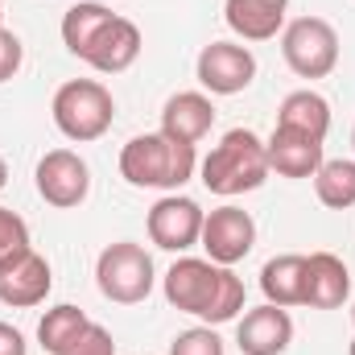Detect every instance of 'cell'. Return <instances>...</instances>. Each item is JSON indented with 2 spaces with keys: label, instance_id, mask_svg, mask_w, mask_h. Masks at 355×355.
Wrapping results in <instances>:
<instances>
[{
  "label": "cell",
  "instance_id": "cell-1",
  "mask_svg": "<svg viewBox=\"0 0 355 355\" xmlns=\"http://www.w3.org/2000/svg\"><path fill=\"white\" fill-rule=\"evenodd\" d=\"M166 302L182 314L202 318L207 327H219L244 310V281L227 265L182 257L166 272Z\"/></svg>",
  "mask_w": 355,
  "mask_h": 355
},
{
  "label": "cell",
  "instance_id": "cell-2",
  "mask_svg": "<svg viewBox=\"0 0 355 355\" xmlns=\"http://www.w3.org/2000/svg\"><path fill=\"white\" fill-rule=\"evenodd\" d=\"M194 145L170 141L166 132H141L120 149V174L141 190H178L194 178Z\"/></svg>",
  "mask_w": 355,
  "mask_h": 355
},
{
  "label": "cell",
  "instance_id": "cell-3",
  "mask_svg": "<svg viewBox=\"0 0 355 355\" xmlns=\"http://www.w3.org/2000/svg\"><path fill=\"white\" fill-rule=\"evenodd\" d=\"M268 178V157H265V141L252 128H232L223 132V141L207 153L202 162V186L211 194L236 198L248 190H261Z\"/></svg>",
  "mask_w": 355,
  "mask_h": 355
},
{
  "label": "cell",
  "instance_id": "cell-4",
  "mask_svg": "<svg viewBox=\"0 0 355 355\" xmlns=\"http://www.w3.org/2000/svg\"><path fill=\"white\" fill-rule=\"evenodd\" d=\"M50 112H54V124H58V132L67 141L87 145V141H99L112 128L116 99H112V91L103 87L99 79H71V83H62L54 91Z\"/></svg>",
  "mask_w": 355,
  "mask_h": 355
},
{
  "label": "cell",
  "instance_id": "cell-5",
  "mask_svg": "<svg viewBox=\"0 0 355 355\" xmlns=\"http://www.w3.org/2000/svg\"><path fill=\"white\" fill-rule=\"evenodd\" d=\"M153 257L141 248V244H132V240H116V244H107L103 252H99V261H95V285H99V293L107 297V302H116V306H137V302H145L149 293H153Z\"/></svg>",
  "mask_w": 355,
  "mask_h": 355
},
{
  "label": "cell",
  "instance_id": "cell-6",
  "mask_svg": "<svg viewBox=\"0 0 355 355\" xmlns=\"http://www.w3.org/2000/svg\"><path fill=\"white\" fill-rule=\"evenodd\" d=\"M281 54L297 79H327L339 67V33L322 17H297L281 33Z\"/></svg>",
  "mask_w": 355,
  "mask_h": 355
},
{
  "label": "cell",
  "instance_id": "cell-7",
  "mask_svg": "<svg viewBox=\"0 0 355 355\" xmlns=\"http://www.w3.org/2000/svg\"><path fill=\"white\" fill-rule=\"evenodd\" d=\"M33 182H37V194H42L50 207H58V211L79 207L91 194V170L75 149H50V153L37 162Z\"/></svg>",
  "mask_w": 355,
  "mask_h": 355
},
{
  "label": "cell",
  "instance_id": "cell-8",
  "mask_svg": "<svg viewBox=\"0 0 355 355\" xmlns=\"http://www.w3.org/2000/svg\"><path fill=\"white\" fill-rule=\"evenodd\" d=\"M194 71H198V83L211 95H240L257 79V58L240 42H211V46H202Z\"/></svg>",
  "mask_w": 355,
  "mask_h": 355
},
{
  "label": "cell",
  "instance_id": "cell-9",
  "mask_svg": "<svg viewBox=\"0 0 355 355\" xmlns=\"http://www.w3.org/2000/svg\"><path fill=\"white\" fill-rule=\"evenodd\" d=\"M257 244V223L244 207H219L202 219V248L215 265H240Z\"/></svg>",
  "mask_w": 355,
  "mask_h": 355
},
{
  "label": "cell",
  "instance_id": "cell-10",
  "mask_svg": "<svg viewBox=\"0 0 355 355\" xmlns=\"http://www.w3.org/2000/svg\"><path fill=\"white\" fill-rule=\"evenodd\" d=\"M202 207L186 194H166L149 211V240L166 252H186L202 240Z\"/></svg>",
  "mask_w": 355,
  "mask_h": 355
},
{
  "label": "cell",
  "instance_id": "cell-11",
  "mask_svg": "<svg viewBox=\"0 0 355 355\" xmlns=\"http://www.w3.org/2000/svg\"><path fill=\"white\" fill-rule=\"evenodd\" d=\"M54 277H50V265L46 257H37L33 248L0 261V302L12 306V310H29V306H42L46 293H50Z\"/></svg>",
  "mask_w": 355,
  "mask_h": 355
},
{
  "label": "cell",
  "instance_id": "cell-12",
  "mask_svg": "<svg viewBox=\"0 0 355 355\" xmlns=\"http://www.w3.org/2000/svg\"><path fill=\"white\" fill-rule=\"evenodd\" d=\"M141 29L128 21V17H107V25L91 37V46L83 50V62L95 67L99 75H120V71H128L137 58H141Z\"/></svg>",
  "mask_w": 355,
  "mask_h": 355
},
{
  "label": "cell",
  "instance_id": "cell-13",
  "mask_svg": "<svg viewBox=\"0 0 355 355\" xmlns=\"http://www.w3.org/2000/svg\"><path fill=\"white\" fill-rule=\"evenodd\" d=\"M236 343L244 355H281L289 343H293V318L285 306H257L240 318L236 327Z\"/></svg>",
  "mask_w": 355,
  "mask_h": 355
},
{
  "label": "cell",
  "instance_id": "cell-14",
  "mask_svg": "<svg viewBox=\"0 0 355 355\" xmlns=\"http://www.w3.org/2000/svg\"><path fill=\"white\" fill-rule=\"evenodd\" d=\"M265 157H268V174L281 178H314L322 157V141L293 132V128H272V137L265 141Z\"/></svg>",
  "mask_w": 355,
  "mask_h": 355
},
{
  "label": "cell",
  "instance_id": "cell-15",
  "mask_svg": "<svg viewBox=\"0 0 355 355\" xmlns=\"http://www.w3.org/2000/svg\"><path fill=\"white\" fill-rule=\"evenodd\" d=\"M352 293V272L335 252H314L306 257V277H302V306L314 310H339Z\"/></svg>",
  "mask_w": 355,
  "mask_h": 355
},
{
  "label": "cell",
  "instance_id": "cell-16",
  "mask_svg": "<svg viewBox=\"0 0 355 355\" xmlns=\"http://www.w3.org/2000/svg\"><path fill=\"white\" fill-rule=\"evenodd\" d=\"M215 124V103L202 91H178L162 107V132L182 145H198Z\"/></svg>",
  "mask_w": 355,
  "mask_h": 355
},
{
  "label": "cell",
  "instance_id": "cell-17",
  "mask_svg": "<svg viewBox=\"0 0 355 355\" xmlns=\"http://www.w3.org/2000/svg\"><path fill=\"white\" fill-rule=\"evenodd\" d=\"M289 0H223V21L244 42H268L285 25Z\"/></svg>",
  "mask_w": 355,
  "mask_h": 355
},
{
  "label": "cell",
  "instance_id": "cell-18",
  "mask_svg": "<svg viewBox=\"0 0 355 355\" xmlns=\"http://www.w3.org/2000/svg\"><path fill=\"white\" fill-rule=\"evenodd\" d=\"M277 128H293V132L327 141V132H331V103L310 87L289 91L281 99V107H277Z\"/></svg>",
  "mask_w": 355,
  "mask_h": 355
},
{
  "label": "cell",
  "instance_id": "cell-19",
  "mask_svg": "<svg viewBox=\"0 0 355 355\" xmlns=\"http://www.w3.org/2000/svg\"><path fill=\"white\" fill-rule=\"evenodd\" d=\"M302 277H306V257L297 252H285V257H272L261 268V289H265V302L272 306H302Z\"/></svg>",
  "mask_w": 355,
  "mask_h": 355
},
{
  "label": "cell",
  "instance_id": "cell-20",
  "mask_svg": "<svg viewBox=\"0 0 355 355\" xmlns=\"http://www.w3.org/2000/svg\"><path fill=\"white\" fill-rule=\"evenodd\" d=\"M87 327H91V318L79 306H54V310H46L42 322H37V343H42V352H50V355H67V347H71Z\"/></svg>",
  "mask_w": 355,
  "mask_h": 355
},
{
  "label": "cell",
  "instance_id": "cell-21",
  "mask_svg": "<svg viewBox=\"0 0 355 355\" xmlns=\"http://www.w3.org/2000/svg\"><path fill=\"white\" fill-rule=\"evenodd\" d=\"M107 17H112V8L99 4V0H79V4H71L67 17H62V46H67L75 58H83V50L91 46V37L107 25Z\"/></svg>",
  "mask_w": 355,
  "mask_h": 355
},
{
  "label": "cell",
  "instance_id": "cell-22",
  "mask_svg": "<svg viewBox=\"0 0 355 355\" xmlns=\"http://www.w3.org/2000/svg\"><path fill=\"white\" fill-rule=\"evenodd\" d=\"M314 194L322 207L331 211H347L355 207V162L339 157V162H322L314 174Z\"/></svg>",
  "mask_w": 355,
  "mask_h": 355
},
{
  "label": "cell",
  "instance_id": "cell-23",
  "mask_svg": "<svg viewBox=\"0 0 355 355\" xmlns=\"http://www.w3.org/2000/svg\"><path fill=\"white\" fill-rule=\"evenodd\" d=\"M25 248H29V223L17 211L0 207V261H8V257H17Z\"/></svg>",
  "mask_w": 355,
  "mask_h": 355
},
{
  "label": "cell",
  "instance_id": "cell-24",
  "mask_svg": "<svg viewBox=\"0 0 355 355\" xmlns=\"http://www.w3.org/2000/svg\"><path fill=\"white\" fill-rule=\"evenodd\" d=\"M170 355H223V339L211 327H194V331H182L170 343Z\"/></svg>",
  "mask_w": 355,
  "mask_h": 355
},
{
  "label": "cell",
  "instance_id": "cell-25",
  "mask_svg": "<svg viewBox=\"0 0 355 355\" xmlns=\"http://www.w3.org/2000/svg\"><path fill=\"white\" fill-rule=\"evenodd\" d=\"M67 355H116V343H112V331H103L99 322H91L87 331L67 347Z\"/></svg>",
  "mask_w": 355,
  "mask_h": 355
},
{
  "label": "cell",
  "instance_id": "cell-26",
  "mask_svg": "<svg viewBox=\"0 0 355 355\" xmlns=\"http://www.w3.org/2000/svg\"><path fill=\"white\" fill-rule=\"evenodd\" d=\"M21 62H25V46H21V37H17L12 29L0 25V83H8V79L21 71Z\"/></svg>",
  "mask_w": 355,
  "mask_h": 355
},
{
  "label": "cell",
  "instance_id": "cell-27",
  "mask_svg": "<svg viewBox=\"0 0 355 355\" xmlns=\"http://www.w3.org/2000/svg\"><path fill=\"white\" fill-rule=\"evenodd\" d=\"M0 355H25V335L8 322H0Z\"/></svg>",
  "mask_w": 355,
  "mask_h": 355
},
{
  "label": "cell",
  "instance_id": "cell-28",
  "mask_svg": "<svg viewBox=\"0 0 355 355\" xmlns=\"http://www.w3.org/2000/svg\"><path fill=\"white\" fill-rule=\"evenodd\" d=\"M4 186H8V162L0 157V190H4Z\"/></svg>",
  "mask_w": 355,
  "mask_h": 355
},
{
  "label": "cell",
  "instance_id": "cell-29",
  "mask_svg": "<svg viewBox=\"0 0 355 355\" xmlns=\"http://www.w3.org/2000/svg\"><path fill=\"white\" fill-rule=\"evenodd\" d=\"M347 355H355V339H352V347H347Z\"/></svg>",
  "mask_w": 355,
  "mask_h": 355
},
{
  "label": "cell",
  "instance_id": "cell-30",
  "mask_svg": "<svg viewBox=\"0 0 355 355\" xmlns=\"http://www.w3.org/2000/svg\"><path fill=\"white\" fill-rule=\"evenodd\" d=\"M352 322H355V306H352Z\"/></svg>",
  "mask_w": 355,
  "mask_h": 355
},
{
  "label": "cell",
  "instance_id": "cell-31",
  "mask_svg": "<svg viewBox=\"0 0 355 355\" xmlns=\"http://www.w3.org/2000/svg\"><path fill=\"white\" fill-rule=\"evenodd\" d=\"M352 145H355V128H352Z\"/></svg>",
  "mask_w": 355,
  "mask_h": 355
},
{
  "label": "cell",
  "instance_id": "cell-32",
  "mask_svg": "<svg viewBox=\"0 0 355 355\" xmlns=\"http://www.w3.org/2000/svg\"><path fill=\"white\" fill-rule=\"evenodd\" d=\"M0 17H4V4H0Z\"/></svg>",
  "mask_w": 355,
  "mask_h": 355
}]
</instances>
